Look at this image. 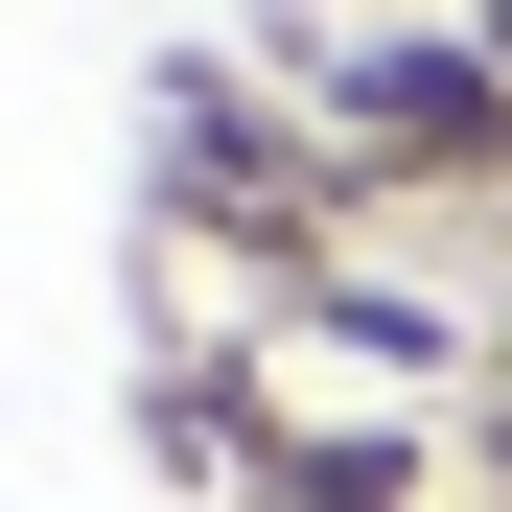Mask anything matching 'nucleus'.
I'll use <instances>...</instances> for the list:
<instances>
[{"instance_id":"f257e3e1","label":"nucleus","mask_w":512,"mask_h":512,"mask_svg":"<svg viewBox=\"0 0 512 512\" xmlns=\"http://www.w3.org/2000/svg\"><path fill=\"white\" fill-rule=\"evenodd\" d=\"M326 163H350V210H489L512 187V70L443 24V0H396V24H280Z\"/></svg>"},{"instance_id":"f03ea898","label":"nucleus","mask_w":512,"mask_h":512,"mask_svg":"<svg viewBox=\"0 0 512 512\" xmlns=\"http://www.w3.org/2000/svg\"><path fill=\"white\" fill-rule=\"evenodd\" d=\"M443 24H466V47H489V70H512V0H443Z\"/></svg>"},{"instance_id":"7ed1b4c3","label":"nucleus","mask_w":512,"mask_h":512,"mask_svg":"<svg viewBox=\"0 0 512 512\" xmlns=\"http://www.w3.org/2000/svg\"><path fill=\"white\" fill-rule=\"evenodd\" d=\"M489 396H512V350H489Z\"/></svg>"}]
</instances>
